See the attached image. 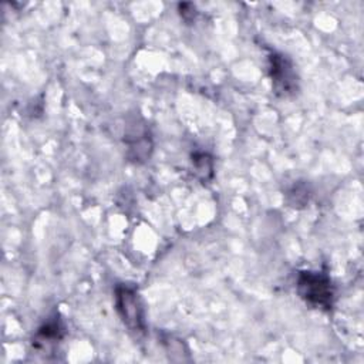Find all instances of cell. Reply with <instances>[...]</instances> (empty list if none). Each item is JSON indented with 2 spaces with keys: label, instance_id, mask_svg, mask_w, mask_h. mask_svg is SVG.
I'll return each mask as SVG.
<instances>
[{
  "label": "cell",
  "instance_id": "cell-1",
  "mask_svg": "<svg viewBox=\"0 0 364 364\" xmlns=\"http://www.w3.org/2000/svg\"><path fill=\"white\" fill-rule=\"evenodd\" d=\"M296 291L306 304L314 309L327 311L334 304V284L324 272L300 270L296 277Z\"/></svg>",
  "mask_w": 364,
  "mask_h": 364
},
{
  "label": "cell",
  "instance_id": "cell-2",
  "mask_svg": "<svg viewBox=\"0 0 364 364\" xmlns=\"http://www.w3.org/2000/svg\"><path fill=\"white\" fill-rule=\"evenodd\" d=\"M115 307L122 323L134 333H144L146 330L145 310L138 290L125 283H119L114 290Z\"/></svg>",
  "mask_w": 364,
  "mask_h": 364
},
{
  "label": "cell",
  "instance_id": "cell-3",
  "mask_svg": "<svg viewBox=\"0 0 364 364\" xmlns=\"http://www.w3.org/2000/svg\"><path fill=\"white\" fill-rule=\"evenodd\" d=\"M267 70L272 87L279 97H291L299 90V77L291 60L282 53H270L267 57Z\"/></svg>",
  "mask_w": 364,
  "mask_h": 364
},
{
  "label": "cell",
  "instance_id": "cell-4",
  "mask_svg": "<svg viewBox=\"0 0 364 364\" xmlns=\"http://www.w3.org/2000/svg\"><path fill=\"white\" fill-rule=\"evenodd\" d=\"M125 144L128 145V158L132 162H145L152 152V139L144 124L134 121L131 128L125 132Z\"/></svg>",
  "mask_w": 364,
  "mask_h": 364
},
{
  "label": "cell",
  "instance_id": "cell-5",
  "mask_svg": "<svg viewBox=\"0 0 364 364\" xmlns=\"http://www.w3.org/2000/svg\"><path fill=\"white\" fill-rule=\"evenodd\" d=\"M64 334L65 326L58 313H54L37 328L33 337V347L37 350H47L54 347L64 337Z\"/></svg>",
  "mask_w": 364,
  "mask_h": 364
},
{
  "label": "cell",
  "instance_id": "cell-6",
  "mask_svg": "<svg viewBox=\"0 0 364 364\" xmlns=\"http://www.w3.org/2000/svg\"><path fill=\"white\" fill-rule=\"evenodd\" d=\"M193 169L203 181H208L213 175V162L206 152H195L192 155Z\"/></svg>",
  "mask_w": 364,
  "mask_h": 364
},
{
  "label": "cell",
  "instance_id": "cell-7",
  "mask_svg": "<svg viewBox=\"0 0 364 364\" xmlns=\"http://www.w3.org/2000/svg\"><path fill=\"white\" fill-rule=\"evenodd\" d=\"M286 195H287V202L294 208H301L309 202L307 186L304 183H300V182H296L289 189V192Z\"/></svg>",
  "mask_w": 364,
  "mask_h": 364
},
{
  "label": "cell",
  "instance_id": "cell-8",
  "mask_svg": "<svg viewBox=\"0 0 364 364\" xmlns=\"http://www.w3.org/2000/svg\"><path fill=\"white\" fill-rule=\"evenodd\" d=\"M179 13H181L182 18H183L185 21H191V20H193V18H195V16H196V10H195V6H192V7H191V10H186V7H185V3L179 4Z\"/></svg>",
  "mask_w": 364,
  "mask_h": 364
}]
</instances>
